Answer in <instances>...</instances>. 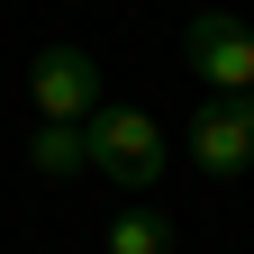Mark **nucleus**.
Wrapping results in <instances>:
<instances>
[{"instance_id":"nucleus-7","label":"nucleus","mask_w":254,"mask_h":254,"mask_svg":"<svg viewBox=\"0 0 254 254\" xmlns=\"http://www.w3.org/2000/svg\"><path fill=\"white\" fill-rule=\"evenodd\" d=\"M245 109H254V91H245Z\"/></svg>"},{"instance_id":"nucleus-5","label":"nucleus","mask_w":254,"mask_h":254,"mask_svg":"<svg viewBox=\"0 0 254 254\" xmlns=\"http://www.w3.org/2000/svg\"><path fill=\"white\" fill-rule=\"evenodd\" d=\"M27 164L55 182V173H82V164H91V145H82V127H73V118H46V127H37V145H27Z\"/></svg>"},{"instance_id":"nucleus-2","label":"nucleus","mask_w":254,"mask_h":254,"mask_svg":"<svg viewBox=\"0 0 254 254\" xmlns=\"http://www.w3.org/2000/svg\"><path fill=\"white\" fill-rule=\"evenodd\" d=\"M27 91H37V109L46 118H91V109H100V64H91L82 46H46L37 64H27Z\"/></svg>"},{"instance_id":"nucleus-3","label":"nucleus","mask_w":254,"mask_h":254,"mask_svg":"<svg viewBox=\"0 0 254 254\" xmlns=\"http://www.w3.org/2000/svg\"><path fill=\"white\" fill-rule=\"evenodd\" d=\"M182 55H190V73H200V82H218V91H254V37H245V27L236 18H190L182 27Z\"/></svg>"},{"instance_id":"nucleus-6","label":"nucleus","mask_w":254,"mask_h":254,"mask_svg":"<svg viewBox=\"0 0 254 254\" xmlns=\"http://www.w3.org/2000/svg\"><path fill=\"white\" fill-rule=\"evenodd\" d=\"M109 254H173V218H154V209L109 218Z\"/></svg>"},{"instance_id":"nucleus-4","label":"nucleus","mask_w":254,"mask_h":254,"mask_svg":"<svg viewBox=\"0 0 254 254\" xmlns=\"http://www.w3.org/2000/svg\"><path fill=\"white\" fill-rule=\"evenodd\" d=\"M190 154H200V173H245L254 164V109L245 100H209L200 118H190Z\"/></svg>"},{"instance_id":"nucleus-1","label":"nucleus","mask_w":254,"mask_h":254,"mask_svg":"<svg viewBox=\"0 0 254 254\" xmlns=\"http://www.w3.org/2000/svg\"><path fill=\"white\" fill-rule=\"evenodd\" d=\"M82 145H91V164H100L109 182H154L164 173V127H154L145 109H91L82 118Z\"/></svg>"}]
</instances>
